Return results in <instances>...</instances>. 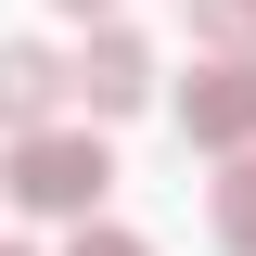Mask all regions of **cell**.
Returning <instances> with one entry per match:
<instances>
[{
  "mask_svg": "<svg viewBox=\"0 0 256 256\" xmlns=\"http://www.w3.org/2000/svg\"><path fill=\"white\" fill-rule=\"evenodd\" d=\"M0 192H13V205H26V218H90L102 192H116V154H102L90 128H26V141H13V166H0Z\"/></svg>",
  "mask_w": 256,
  "mask_h": 256,
  "instance_id": "1",
  "label": "cell"
},
{
  "mask_svg": "<svg viewBox=\"0 0 256 256\" xmlns=\"http://www.w3.org/2000/svg\"><path fill=\"white\" fill-rule=\"evenodd\" d=\"M180 141H192V154H256V64H192Z\"/></svg>",
  "mask_w": 256,
  "mask_h": 256,
  "instance_id": "2",
  "label": "cell"
},
{
  "mask_svg": "<svg viewBox=\"0 0 256 256\" xmlns=\"http://www.w3.org/2000/svg\"><path fill=\"white\" fill-rule=\"evenodd\" d=\"M64 102H90V116H141L154 102V52L128 26H90V52L64 64Z\"/></svg>",
  "mask_w": 256,
  "mask_h": 256,
  "instance_id": "3",
  "label": "cell"
},
{
  "mask_svg": "<svg viewBox=\"0 0 256 256\" xmlns=\"http://www.w3.org/2000/svg\"><path fill=\"white\" fill-rule=\"evenodd\" d=\"M52 102H64V64L38 38H0V128L26 141V128H52Z\"/></svg>",
  "mask_w": 256,
  "mask_h": 256,
  "instance_id": "4",
  "label": "cell"
},
{
  "mask_svg": "<svg viewBox=\"0 0 256 256\" xmlns=\"http://www.w3.org/2000/svg\"><path fill=\"white\" fill-rule=\"evenodd\" d=\"M180 13L218 38V64H256V0H180Z\"/></svg>",
  "mask_w": 256,
  "mask_h": 256,
  "instance_id": "5",
  "label": "cell"
},
{
  "mask_svg": "<svg viewBox=\"0 0 256 256\" xmlns=\"http://www.w3.org/2000/svg\"><path fill=\"white\" fill-rule=\"evenodd\" d=\"M218 244L256 256V154H230V180H218Z\"/></svg>",
  "mask_w": 256,
  "mask_h": 256,
  "instance_id": "6",
  "label": "cell"
},
{
  "mask_svg": "<svg viewBox=\"0 0 256 256\" xmlns=\"http://www.w3.org/2000/svg\"><path fill=\"white\" fill-rule=\"evenodd\" d=\"M64 256H154V244H141V230H102V218H77V244H64Z\"/></svg>",
  "mask_w": 256,
  "mask_h": 256,
  "instance_id": "7",
  "label": "cell"
},
{
  "mask_svg": "<svg viewBox=\"0 0 256 256\" xmlns=\"http://www.w3.org/2000/svg\"><path fill=\"white\" fill-rule=\"evenodd\" d=\"M52 13H77V26H116V0H52Z\"/></svg>",
  "mask_w": 256,
  "mask_h": 256,
  "instance_id": "8",
  "label": "cell"
},
{
  "mask_svg": "<svg viewBox=\"0 0 256 256\" xmlns=\"http://www.w3.org/2000/svg\"><path fill=\"white\" fill-rule=\"evenodd\" d=\"M0 256H26V244H0Z\"/></svg>",
  "mask_w": 256,
  "mask_h": 256,
  "instance_id": "9",
  "label": "cell"
}]
</instances>
